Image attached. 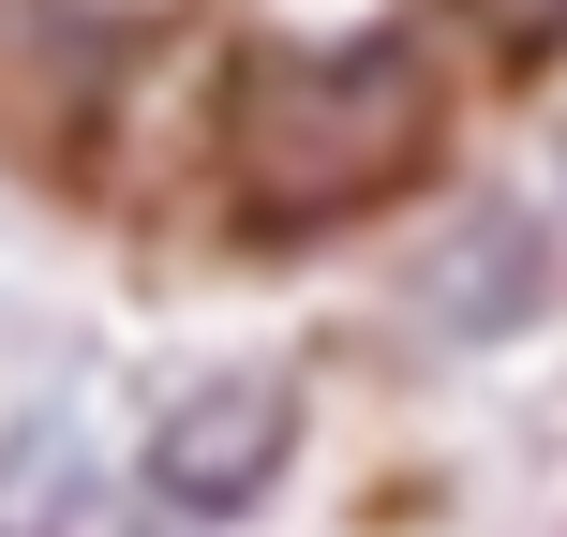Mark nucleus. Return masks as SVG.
<instances>
[{
  "label": "nucleus",
  "mask_w": 567,
  "mask_h": 537,
  "mask_svg": "<svg viewBox=\"0 0 567 537\" xmlns=\"http://www.w3.org/2000/svg\"><path fill=\"white\" fill-rule=\"evenodd\" d=\"M433 165V60L403 30H329V45H255L225 90V195L239 239H329L373 225Z\"/></svg>",
  "instance_id": "nucleus-1"
},
{
  "label": "nucleus",
  "mask_w": 567,
  "mask_h": 537,
  "mask_svg": "<svg viewBox=\"0 0 567 537\" xmlns=\"http://www.w3.org/2000/svg\"><path fill=\"white\" fill-rule=\"evenodd\" d=\"M284 463H299V389H284V373H209V389H179L165 419H150V493H165L179 523L269 508Z\"/></svg>",
  "instance_id": "nucleus-2"
},
{
  "label": "nucleus",
  "mask_w": 567,
  "mask_h": 537,
  "mask_svg": "<svg viewBox=\"0 0 567 537\" xmlns=\"http://www.w3.org/2000/svg\"><path fill=\"white\" fill-rule=\"evenodd\" d=\"M120 90V30L90 16V0H0V149H90V120H105Z\"/></svg>",
  "instance_id": "nucleus-3"
},
{
  "label": "nucleus",
  "mask_w": 567,
  "mask_h": 537,
  "mask_svg": "<svg viewBox=\"0 0 567 537\" xmlns=\"http://www.w3.org/2000/svg\"><path fill=\"white\" fill-rule=\"evenodd\" d=\"M538 269H553L538 209H478V225L433 255L419 313H433V329H463V343H493V329H523V313H538Z\"/></svg>",
  "instance_id": "nucleus-4"
},
{
  "label": "nucleus",
  "mask_w": 567,
  "mask_h": 537,
  "mask_svg": "<svg viewBox=\"0 0 567 537\" xmlns=\"http://www.w3.org/2000/svg\"><path fill=\"white\" fill-rule=\"evenodd\" d=\"M449 16L478 30L493 60H553V45H567V0H449Z\"/></svg>",
  "instance_id": "nucleus-5"
}]
</instances>
